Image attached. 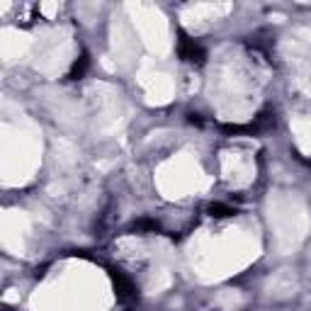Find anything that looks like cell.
Masks as SVG:
<instances>
[{
	"label": "cell",
	"instance_id": "obj_1",
	"mask_svg": "<svg viewBox=\"0 0 311 311\" xmlns=\"http://www.w3.org/2000/svg\"><path fill=\"white\" fill-rule=\"evenodd\" d=\"M178 54H180V58H182V61H188V64H195V66L204 64V49H202L195 39H190L185 32H180Z\"/></svg>",
	"mask_w": 311,
	"mask_h": 311
},
{
	"label": "cell",
	"instance_id": "obj_2",
	"mask_svg": "<svg viewBox=\"0 0 311 311\" xmlns=\"http://www.w3.org/2000/svg\"><path fill=\"white\" fill-rule=\"evenodd\" d=\"M110 277H112V285H114V289H117V297L122 301H132L134 297H136V287H134V282L124 272H119V270H110Z\"/></svg>",
	"mask_w": 311,
	"mask_h": 311
},
{
	"label": "cell",
	"instance_id": "obj_3",
	"mask_svg": "<svg viewBox=\"0 0 311 311\" xmlns=\"http://www.w3.org/2000/svg\"><path fill=\"white\" fill-rule=\"evenodd\" d=\"M90 68V58L88 54H80V58H76L73 61V66H71V71H68V78L71 80H78V78L85 76V71Z\"/></svg>",
	"mask_w": 311,
	"mask_h": 311
},
{
	"label": "cell",
	"instance_id": "obj_4",
	"mask_svg": "<svg viewBox=\"0 0 311 311\" xmlns=\"http://www.w3.org/2000/svg\"><path fill=\"white\" fill-rule=\"evenodd\" d=\"M209 214L216 216V219H226V216H233L236 209L229 207V204H222V202H214V204H209Z\"/></svg>",
	"mask_w": 311,
	"mask_h": 311
},
{
	"label": "cell",
	"instance_id": "obj_5",
	"mask_svg": "<svg viewBox=\"0 0 311 311\" xmlns=\"http://www.w3.org/2000/svg\"><path fill=\"white\" fill-rule=\"evenodd\" d=\"M134 231H161V224L156 222V219H139V222H134Z\"/></svg>",
	"mask_w": 311,
	"mask_h": 311
},
{
	"label": "cell",
	"instance_id": "obj_6",
	"mask_svg": "<svg viewBox=\"0 0 311 311\" xmlns=\"http://www.w3.org/2000/svg\"><path fill=\"white\" fill-rule=\"evenodd\" d=\"M190 124H197V127H202V119H200V114H190Z\"/></svg>",
	"mask_w": 311,
	"mask_h": 311
},
{
	"label": "cell",
	"instance_id": "obj_7",
	"mask_svg": "<svg viewBox=\"0 0 311 311\" xmlns=\"http://www.w3.org/2000/svg\"><path fill=\"white\" fill-rule=\"evenodd\" d=\"M5 311H12V309H5Z\"/></svg>",
	"mask_w": 311,
	"mask_h": 311
}]
</instances>
